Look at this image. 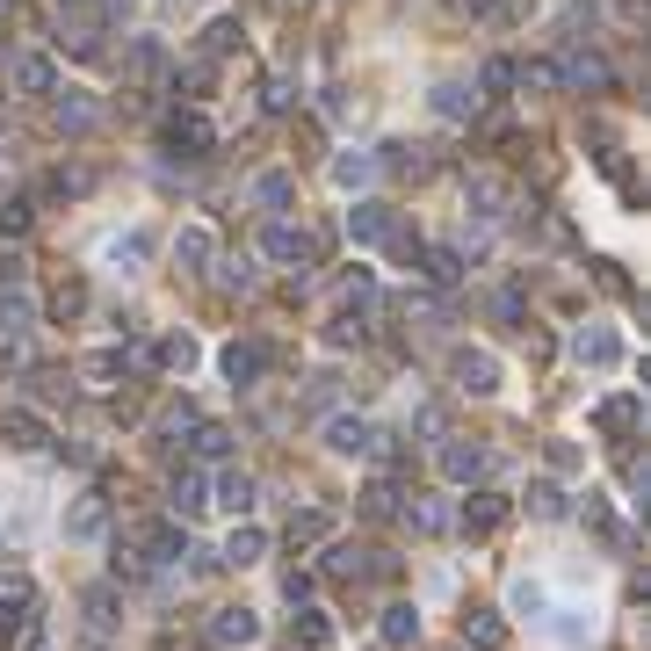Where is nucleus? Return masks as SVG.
<instances>
[{
  "label": "nucleus",
  "instance_id": "1",
  "mask_svg": "<svg viewBox=\"0 0 651 651\" xmlns=\"http://www.w3.org/2000/svg\"><path fill=\"white\" fill-rule=\"evenodd\" d=\"M116 550H131L138 565H181V557H189V536H181V521H131V529L116 536Z\"/></svg>",
  "mask_w": 651,
  "mask_h": 651
},
{
  "label": "nucleus",
  "instance_id": "2",
  "mask_svg": "<svg viewBox=\"0 0 651 651\" xmlns=\"http://www.w3.org/2000/svg\"><path fill=\"white\" fill-rule=\"evenodd\" d=\"M434 471H442L449 485H478L492 471V456L485 442H471V434H442V449H434Z\"/></svg>",
  "mask_w": 651,
  "mask_h": 651
},
{
  "label": "nucleus",
  "instance_id": "3",
  "mask_svg": "<svg viewBox=\"0 0 651 651\" xmlns=\"http://www.w3.org/2000/svg\"><path fill=\"white\" fill-rule=\"evenodd\" d=\"M261 254H268L275 268H312V261H319V239L304 232V225H283V217H275V225L261 232Z\"/></svg>",
  "mask_w": 651,
  "mask_h": 651
},
{
  "label": "nucleus",
  "instance_id": "4",
  "mask_svg": "<svg viewBox=\"0 0 651 651\" xmlns=\"http://www.w3.org/2000/svg\"><path fill=\"white\" fill-rule=\"evenodd\" d=\"M449 377H456V391H471V398H492L500 391V355H485V348H456V362H449Z\"/></svg>",
  "mask_w": 651,
  "mask_h": 651
},
{
  "label": "nucleus",
  "instance_id": "5",
  "mask_svg": "<svg viewBox=\"0 0 651 651\" xmlns=\"http://www.w3.org/2000/svg\"><path fill=\"white\" fill-rule=\"evenodd\" d=\"M0 442H8L15 456H37V449L51 442V420H44L37 406H8V413H0Z\"/></svg>",
  "mask_w": 651,
  "mask_h": 651
},
{
  "label": "nucleus",
  "instance_id": "6",
  "mask_svg": "<svg viewBox=\"0 0 651 651\" xmlns=\"http://www.w3.org/2000/svg\"><path fill=\"white\" fill-rule=\"evenodd\" d=\"M463 203H471V217H507V203H514V189H507V174H492V167H478V174H463Z\"/></svg>",
  "mask_w": 651,
  "mask_h": 651
},
{
  "label": "nucleus",
  "instance_id": "7",
  "mask_svg": "<svg viewBox=\"0 0 651 651\" xmlns=\"http://www.w3.org/2000/svg\"><path fill=\"white\" fill-rule=\"evenodd\" d=\"M210 644L217 651H254L261 644V615L254 608H217L210 615Z\"/></svg>",
  "mask_w": 651,
  "mask_h": 651
},
{
  "label": "nucleus",
  "instance_id": "8",
  "mask_svg": "<svg viewBox=\"0 0 651 651\" xmlns=\"http://www.w3.org/2000/svg\"><path fill=\"white\" fill-rule=\"evenodd\" d=\"M594 427L608 434V442H615V449H623V442H637V427H644V398H637V391H615V398H608V406L594 413Z\"/></svg>",
  "mask_w": 651,
  "mask_h": 651
},
{
  "label": "nucleus",
  "instance_id": "9",
  "mask_svg": "<svg viewBox=\"0 0 651 651\" xmlns=\"http://www.w3.org/2000/svg\"><path fill=\"white\" fill-rule=\"evenodd\" d=\"M507 521V492H485V485H471V500L456 507V529L463 536H492Z\"/></svg>",
  "mask_w": 651,
  "mask_h": 651
},
{
  "label": "nucleus",
  "instance_id": "10",
  "mask_svg": "<svg viewBox=\"0 0 651 651\" xmlns=\"http://www.w3.org/2000/svg\"><path fill=\"white\" fill-rule=\"evenodd\" d=\"M326 449L333 456H377V427H369L362 413H333L326 420Z\"/></svg>",
  "mask_w": 651,
  "mask_h": 651
},
{
  "label": "nucleus",
  "instance_id": "11",
  "mask_svg": "<svg viewBox=\"0 0 651 651\" xmlns=\"http://www.w3.org/2000/svg\"><path fill=\"white\" fill-rule=\"evenodd\" d=\"M174 268H181V275H210V268H217L210 225H181V232H174Z\"/></svg>",
  "mask_w": 651,
  "mask_h": 651
},
{
  "label": "nucleus",
  "instance_id": "12",
  "mask_svg": "<svg viewBox=\"0 0 651 651\" xmlns=\"http://www.w3.org/2000/svg\"><path fill=\"white\" fill-rule=\"evenodd\" d=\"M217 369L232 377V391H254V384H261V369H268V348H261V340H232V348L217 355Z\"/></svg>",
  "mask_w": 651,
  "mask_h": 651
},
{
  "label": "nucleus",
  "instance_id": "13",
  "mask_svg": "<svg viewBox=\"0 0 651 651\" xmlns=\"http://www.w3.org/2000/svg\"><path fill=\"white\" fill-rule=\"evenodd\" d=\"M109 529V492H80L66 507V543H95Z\"/></svg>",
  "mask_w": 651,
  "mask_h": 651
},
{
  "label": "nucleus",
  "instance_id": "14",
  "mask_svg": "<svg viewBox=\"0 0 651 651\" xmlns=\"http://www.w3.org/2000/svg\"><path fill=\"white\" fill-rule=\"evenodd\" d=\"M557 80H565V87H608L615 73H608V58L594 44H572L565 58H557Z\"/></svg>",
  "mask_w": 651,
  "mask_h": 651
},
{
  "label": "nucleus",
  "instance_id": "15",
  "mask_svg": "<svg viewBox=\"0 0 651 651\" xmlns=\"http://www.w3.org/2000/svg\"><path fill=\"white\" fill-rule=\"evenodd\" d=\"M167 145L181 152V160H203V152L217 145V131H210V116H196V109H181V116H167Z\"/></svg>",
  "mask_w": 651,
  "mask_h": 651
},
{
  "label": "nucleus",
  "instance_id": "16",
  "mask_svg": "<svg viewBox=\"0 0 651 651\" xmlns=\"http://www.w3.org/2000/svg\"><path fill=\"white\" fill-rule=\"evenodd\" d=\"M572 362L579 369H615V362H623V340H615L608 326H579L572 333Z\"/></svg>",
  "mask_w": 651,
  "mask_h": 651
},
{
  "label": "nucleus",
  "instance_id": "17",
  "mask_svg": "<svg viewBox=\"0 0 651 651\" xmlns=\"http://www.w3.org/2000/svg\"><path fill=\"white\" fill-rule=\"evenodd\" d=\"M398 521H406L413 536H442L449 529V507L434 500V492H398Z\"/></svg>",
  "mask_w": 651,
  "mask_h": 651
},
{
  "label": "nucleus",
  "instance_id": "18",
  "mask_svg": "<svg viewBox=\"0 0 651 651\" xmlns=\"http://www.w3.org/2000/svg\"><path fill=\"white\" fill-rule=\"evenodd\" d=\"M391 232H398L391 203H355V210H348V239H355V246H384Z\"/></svg>",
  "mask_w": 651,
  "mask_h": 651
},
{
  "label": "nucleus",
  "instance_id": "19",
  "mask_svg": "<svg viewBox=\"0 0 651 651\" xmlns=\"http://www.w3.org/2000/svg\"><path fill=\"white\" fill-rule=\"evenodd\" d=\"M51 116H58V131H73V138H80V131H95V123H102V109L87 102L80 87H51Z\"/></svg>",
  "mask_w": 651,
  "mask_h": 651
},
{
  "label": "nucleus",
  "instance_id": "20",
  "mask_svg": "<svg viewBox=\"0 0 651 651\" xmlns=\"http://www.w3.org/2000/svg\"><path fill=\"white\" fill-rule=\"evenodd\" d=\"M80 377H87V391H116L123 377H131V355H123V348H95V355H80Z\"/></svg>",
  "mask_w": 651,
  "mask_h": 651
},
{
  "label": "nucleus",
  "instance_id": "21",
  "mask_svg": "<svg viewBox=\"0 0 651 651\" xmlns=\"http://www.w3.org/2000/svg\"><path fill=\"white\" fill-rule=\"evenodd\" d=\"M167 507H174V521H196V514L210 507V478H203V471H174Z\"/></svg>",
  "mask_w": 651,
  "mask_h": 651
},
{
  "label": "nucleus",
  "instance_id": "22",
  "mask_svg": "<svg viewBox=\"0 0 651 651\" xmlns=\"http://www.w3.org/2000/svg\"><path fill=\"white\" fill-rule=\"evenodd\" d=\"M8 80H15V95H51V87H58V66H51L44 51H22L15 66H8Z\"/></svg>",
  "mask_w": 651,
  "mask_h": 651
},
{
  "label": "nucleus",
  "instance_id": "23",
  "mask_svg": "<svg viewBox=\"0 0 651 651\" xmlns=\"http://www.w3.org/2000/svg\"><path fill=\"white\" fill-rule=\"evenodd\" d=\"M463 644H471V651H507L500 608H463Z\"/></svg>",
  "mask_w": 651,
  "mask_h": 651
},
{
  "label": "nucleus",
  "instance_id": "24",
  "mask_svg": "<svg viewBox=\"0 0 651 651\" xmlns=\"http://www.w3.org/2000/svg\"><path fill=\"white\" fill-rule=\"evenodd\" d=\"M261 550H268V529H254V521H239V529L225 536V550H217V565H261Z\"/></svg>",
  "mask_w": 651,
  "mask_h": 651
},
{
  "label": "nucleus",
  "instance_id": "25",
  "mask_svg": "<svg viewBox=\"0 0 651 651\" xmlns=\"http://www.w3.org/2000/svg\"><path fill=\"white\" fill-rule=\"evenodd\" d=\"M246 196H254L261 210H290L297 203V174L290 167H268V174H254V189H246Z\"/></svg>",
  "mask_w": 651,
  "mask_h": 651
},
{
  "label": "nucleus",
  "instance_id": "26",
  "mask_svg": "<svg viewBox=\"0 0 651 651\" xmlns=\"http://www.w3.org/2000/svg\"><path fill=\"white\" fill-rule=\"evenodd\" d=\"M377 637H384L391 651L420 644V608H413V601H391V608H384V623H377Z\"/></svg>",
  "mask_w": 651,
  "mask_h": 651
},
{
  "label": "nucleus",
  "instance_id": "27",
  "mask_svg": "<svg viewBox=\"0 0 651 651\" xmlns=\"http://www.w3.org/2000/svg\"><path fill=\"white\" fill-rule=\"evenodd\" d=\"M478 102H485V95H471L463 80H442V87H434V116H442V123H471Z\"/></svg>",
  "mask_w": 651,
  "mask_h": 651
},
{
  "label": "nucleus",
  "instance_id": "28",
  "mask_svg": "<svg viewBox=\"0 0 651 651\" xmlns=\"http://www.w3.org/2000/svg\"><path fill=\"white\" fill-rule=\"evenodd\" d=\"M420 268H427L434 290H456L463 283V254H456V246H420Z\"/></svg>",
  "mask_w": 651,
  "mask_h": 651
},
{
  "label": "nucleus",
  "instance_id": "29",
  "mask_svg": "<svg viewBox=\"0 0 651 651\" xmlns=\"http://www.w3.org/2000/svg\"><path fill=\"white\" fill-rule=\"evenodd\" d=\"M167 73V51L152 37H131V51H123V80H160Z\"/></svg>",
  "mask_w": 651,
  "mask_h": 651
},
{
  "label": "nucleus",
  "instance_id": "30",
  "mask_svg": "<svg viewBox=\"0 0 651 651\" xmlns=\"http://www.w3.org/2000/svg\"><path fill=\"white\" fill-rule=\"evenodd\" d=\"M116 586H87V601H80V615H87V637H109L116 630Z\"/></svg>",
  "mask_w": 651,
  "mask_h": 651
},
{
  "label": "nucleus",
  "instance_id": "31",
  "mask_svg": "<svg viewBox=\"0 0 651 651\" xmlns=\"http://www.w3.org/2000/svg\"><path fill=\"white\" fill-rule=\"evenodd\" d=\"M0 326H8V333H29V326H37V297H29L22 283H0Z\"/></svg>",
  "mask_w": 651,
  "mask_h": 651
},
{
  "label": "nucleus",
  "instance_id": "32",
  "mask_svg": "<svg viewBox=\"0 0 651 651\" xmlns=\"http://www.w3.org/2000/svg\"><path fill=\"white\" fill-rule=\"evenodd\" d=\"M254 492H261V485L246 478V471H225V478H217V500H210V507H225V514L246 521V514H254Z\"/></svg>",
  "mask_w": 651,
  "mask_h": 651
},
{
  "label": "nucleus",
  "instance_id": "33",
  "mask_svg": "<svg viewBox=\"0 0 651 651\" xmlns=\"http://www.w3.org/2000/svg\"><path fill=\"white\" fill-rule=\"evenodd\" d=\"M369 181H377V152H340L333 160V189H369Z\"/></svg>",
  "mask_w": 651,
  "mask_h": 651
},
{
  "label": "nucleus",
  "instance_id": "34",
  "mask_svg": "<svg viewBox=\"0 0 651 651\" xmlns=\"http://www.w3.org/2000/svg\"><path fill=\"white\" fill-rule=\"evenodd\" d=\"M290 644H297V651H326V644H333V615H326V608H304L297 623H290Z\"/></svg>",
  "mask_w": 651,
  "mask_h": 651
},
{
  "label": "nucleus",
  "instance_id": "35",
  "mask_svg": "<svg viewBox=\"0 0 651 651\" xmlns=\"http://www.w3.org/2000/svg\"><path fill=\"white\" fill-rule=\"evenodd\" d=\"M29 608H37V579L8 572V579H0V615H8V623H22ZM8 623H0V630H8Z\"/></svg>",
  "mask_w": 651,
  "mask_h": 651
},
{
  "label": "nucleus",
  "instance_id": "36",
  "mask_svg": "<svg viewBox=\"0 0 651 651\" xmlns=\"http://www.w3.org/2000/svg\"><path fill=\"white\" fill-rule=\"evenodd\" d=\"M521 500H529L536 521H565V485H557V478H529V492H521Z\"/></svg>",
  "mask_w": 651,
  "mask_h": 651
},
{
  "label": "nucleus",
  "instance_id": "37",
  "mask_svg": "<svg viewBox=\"0 0 651 651\" xmlns=\"http://www.w3.org/2000/svg\"><path fill=\"white\" fill-rule=\"evenodd\" d=\"M102 261H109V268H138V261H152V232H116V239L102 246Z\"/></svg>",
  "mask_w": 651,
  "mask_h": 651
},
{
  "label": "nucleus",
  "instance_id": "38",
  "mask_svg": "<svg viewBox=\"0 0 651 651\" xmlns=\"http://www.w3.org/2000/svg\"><path fill=\"white\" fill-rule=\"evenodd\" d=\"M326 536H333V514H326V507L290 514V543H297V550H312V543H326Z\"/></svg>",
  "mask_w": 651,
  "mask_h": 651
},
{
  "label": "nucleus",
  "instance_id": "39",
  "mask_svg": "<svg viewBox=\"0 0 651 651\" xmlns=\"http://www.w3.org/2000/svg\"><path fill=\"white\" fill-rule=\"evenodd\" d=\"M189 434H196V456H203V463H225V456H232V427H225V420H196Z\"/></svg>",
  "mask_w": 651,
  "mask_h": 651
},
{
  "label": "nucleus",
  "instance_id": "40",
  "mask_svg": "<svg viewBox=\"0 0 651 651\" xmlns=\"http://www.w3.org/2000/svg\"><path fill=\"white\" fill-rule=\"evenodd\" d=\"M152 362L174 369V377H189V369H196V340H189V333H167L160 348H152Z\"/></svg>",
  "mask_w": 651,
  "mask_h": 651
},
{
  "label": "nucleus",
  "instance_id": "41",
  "mask_svg": "<svg viewBox=\"0 0 651 651\" xmlns=\"http://www.w3.org/2000/svg\"><path fill=\"white\" fill-rule=\"evenodd\" d=\"M362 514H369V521H391V514H398V485H384V478L362 485Z\"/></svg>",
  "mask_w": 651,
  "mask_h": 651
},
{
  "label": "nucleus",
  "instance_id": "42",
  "mask_svg": "<svg viewBox=\"0 0 651 651\" xmlns=\"http://www.w3.org/2000/svg\"><path fill=\"white\" fill-rule=\"evenodd\" d=\"M514 87H565V80H557L550 58H529V66H514Z\"/></svg>",
  "mask_w": 651,
  "mask_h": 651
},
{
  "label": "nucleus",
  "instance_id": "43",
  "mask_svg": "<svg viewBox=\"0 0 651 651\" xmlns=\"http://www.w3.org/2000/svg\"><path fill=\"white\" fill-rule=\"evenodd\" d=\"M203 413H196V398H174V406L160 413V434H181V427H196Z\"/></svg>",
  "mask_w": 651,
  "mask_h": 651
},
{
  "label": "nucleus",
  "instance_id": "44",
  "mask_svg": "<svg viewBox=\"0 0 651 651\" xmlns=\"http://www.w3.org/2000/svg\"><path fill=\"white\" fill-rule=\"evenodd\" d=\"M478 87H485V95H507V87H514V66H507V58H485Z\"/></svg>",
  "mask_w": 651,
  "mask_h": 651
},
{
  "label": "nucleus",
  "instance_id": "45",
  "mask_svg": "<svg viewBox=\"0 0 651 651\" xmlns=\"http://www.w3.org/2000/svg\"><path fill=\"white\" fill-rule=\"evenodd\" d=\"M594 283H601L608 297H637V290H630V275L615 268V261H594Z\"/></svg>",
  "mask_w": 651,
  "mask_h": 651
},
{
  "label": "nucleus",
  "instance_id": "46",
  "mask_svg": "<svg viewBox=\"0 0 651 651\" xmlns=\"http://www.w3.org/2000/svg\"><path fill=\"white\" fill-rule=\"evenodd\" d=\"M579 521H586V529H601V536H615V521H608V500H601V492H586V507H579Z\"/></svg>",
  "mask_w": 651,
  "mask_h": 651
},
{
  "label": "nucleus",
  "instance_id": "47",
  "mask_svg": "<svg viewBox=\"0 0 651 651\" xmlns=\"http://www.w3.org/2000/svg\"><path fill=\"white\" fill-rule=\"evenodd\" d=\"M312 594H319V579H312V572H290V579H283V601H290V608H304Z\"/></svg>",
  "mask_w": 651,
  "mask_h": 651
},
{
  "label": "nucleus",
  "instance_id": "48",
  "mask_svg": "<svg viewBox=\"0 0 651 651\" xmlns=\"http://www.w3.org/2000/svg\"><path fill=\"white\" fill-rule=\"evenodd\" d=\"M80 304H87V290H80V283H58V297H51V312H58V319H73Z\"/></svg>",
  "mask_w": 651,
  "mask_h": 651
},
{
  "label": "nucleus",
  "instance_id": "49",
  "mask_svg": "<svg viewBox=\"0 0 651 651\" xmlns=\"http://www.w3.org/2000/svg\"><path fill=\"white\" fill-rule=\"evenodd\" d=\"M514 608L536 615V608H543V586H536V579H514Z\"/></svg>",
  "mask_w": 651,
  "mask_h": 651
},
{
  "label": "nucleus",
  "instance_id": "50",
  "mask_svg": "<svg viewBox=\"0 0 651 651\" xmlns=\"http://www.w3.org/2000/svg\"><path fill=\"white\" fill-rule=\"evenodd\" d=\"M268 109H275V116L297 109V87H290V80H268Z\"/></svg>",
  "mask_w": 651,
  "mask_h": 651
},
{
  "label": "nucleus",
  "instance_id": "51",
  "mask_svg": "<svg viewBox=\"0 0 651 651\" xmlns=\"http://www.w3.org/2000/svg\"><path fill=\"white\" fill-rule=\"evenodd\" d=\"M550 471H579V442H550Z\"/></svg>",
  "mask_w": 651,
  "mask_h": 651
},
{
  "label": "nucleus",
  "instance_id": "52",
  "mask_svg": "<svg viewBox=\"0 0 651 651\" xmlns=\"http://www.w3.org/2000/svg\"><path fill=\"white\" fill-rule=\"evenodd\" d=\"M0 232H29V203H0Z\"/></svg>",
  "mask_w": 651,
  "mask_h": 651
},
{
  "label": "nucleus",
  "instance_id": "53",
  "mask_svg": "<svg viewBox=\"0 0 651 651\" xmlns=\"http://www.w3.org/2000/svg\"><path fill=\"white\" fill-rule=\"evenodd\" d=\"M239 44V22H210V51H232Z\"/></svg>",
  "mask_w": 651,
  "mask_h": 651
},
{
  "label": "nucleus",
  "instance_id": "54",
  "mask_svg": "<svg viewBox=\"0 0 651 651\" xmlns=\"http://www.w3.org/2000/svg\"><path fill=\"white\" fill-rule=\"evenodd\" d=\"M406 319H442V297H406Z\"/></svg>",
  "mask_w": 651,
  "mask_h": 651
},
{
  "label": "nucleus",
  "instance_id": "55",
  "mask_svg": "<svg viewBox=\"0 0 651 651\" xmlns=\"http://www.w3.org/2000/svg\"><path fill=\"white\" fill-rule=\"evenodd\" d=\"M22 275H29V261H22V254H0V283H22Z\"/></svg>",
  "mask_w": 651,
  "mask_h": 651
},
{
  "label": "nucleus",
  "instance_id": "56",
  "mask_svg": "<svg viewBox=\"0 0 651 651\" xmlns=\"http://www.w3.org/2000/svg\"><path fill=\"white\" fill-rule=\"evenodd\" d=\"M152 651H181V644H174V637H160V644H152Z\"/></svg>",
  "mask_w": 651,
  "mask_h": 651
}]
</instances>
